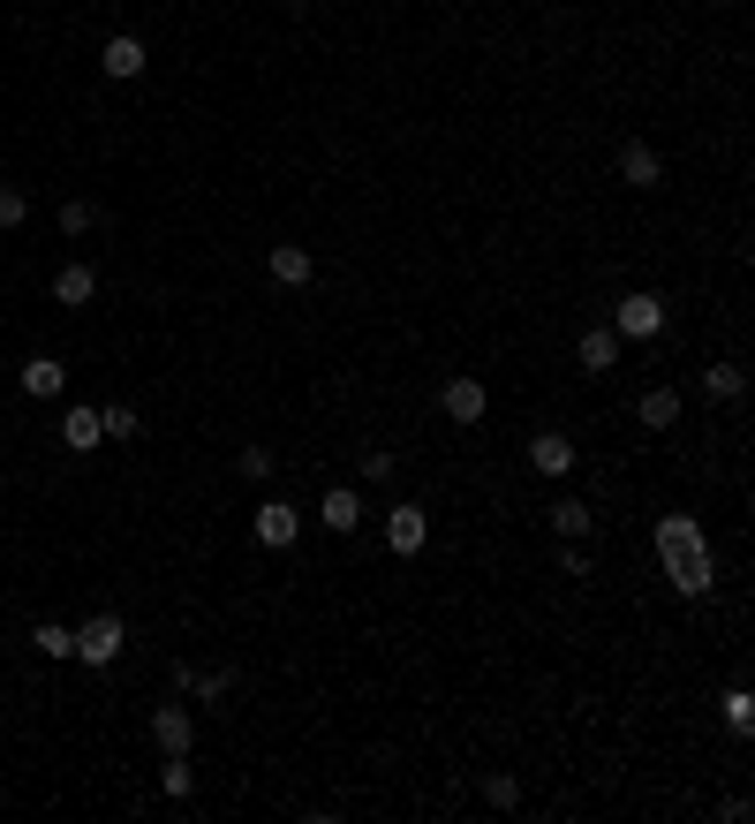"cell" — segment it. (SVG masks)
<instances>
[{
    "label": "cell",
    "instance_id": "7a4b0ae2",
    "mask_svg": "<svg viewBox=\"0 0 755 824\" xmlns=\"http://www.w3.org/2000/svg\"><path fill=\"white\" fill-rule=\"evenodd\" d=\"M128 643V620L122 612H91L84 628H76V666H114Z\"/></svg>",
    "mask_w": 755,
    "mask_h": 824
},
{
    "label": "cell",
    "instance_id": "52a82bcc",
    "mask_svg": "<svg viewBox=\"0 0 755 824\" xmlns=\"http://www.w3.org/2000/svg\"><path fill=\"white\" fill-rule=\"evenodd\" d=\"M529 470H537V477H567V470H575V439H567V432H537V439H529Z\"/></svg>",
    "mask_w": 755,
    "mask_h": 824
},
{
    "label": "cell",
    "instance_id": "7402d4cb",
    "mask_svg": "<svg viewBox=\"0 0 755 824\" xmlns=\"http://www.w3.org/2000/svg\"><path fill=\"white\" fill-rule=\"evenodd\" d=\"M23 219H31V189H23V182H0V235L23 227Z\"/></svg>",
    "mask_w": 755,
    "mask_h": 824
},
{
    "label": "cell",
    "instance_id": "2e32d148",
    "mask_svg": "<svg viewBox=\"0 0 755 824\" xmlns=\"http://www.w3.org/2000/svg\"><path fill=\"white\" fill-rule=\"evenodd\" d=\"M484 401H492V393L476 387V379H454V387H446V416H454V424H476Z\"/></svg>",
    "mask_w": 755,
    "mask_h": 824
},
{
    "label": "cell",
    "instance_id": "ffe728a7",
    "mask_svg": "<svg viewBox=\"0 0 755 824\" xmlns=\"http://www.w3.org/2000/svg\"><path fill=\"white\" fill-rule=\"evenodd\" d=\"M551 529H559V537H589V499H575V492H567V499L551 507Z\"/></svg>",
    "mask_w": 755,
    "mask_h": 824
},
{
    "label": "cell",
    "instance_id": "9a60e30c",
    "mask_svg": "<svg viewBox=\"0 0 755 824\" xmlns=\"http://www.w3.org/2000/svg\"><path fill=\"white\" fill-rule=\"evenodd\" d=\"M703 393H711V401H741V393H748V371H741V363H703Z\"/></svg>",
    "mask_w": 755,
    "mask_h": 824
},
{
    "label": "cell",
    "instance_id": "484cf974",
    "mask_svg": "<svg viewBox=\"0 0 755 824\" xmlns=\"http://www.w3.org/2000/svg\"><path fill=\"white\" fill-rule=\"evenodd\" d=\"M725 727H733V734H755V696L748 689L725 696Z\"/></svg>",
    "mask_w": 755,
    "mask_h": 824
},
{
    "label": "cell",
    "instance_id": "ba28073f",
    "mask_svg": "<svg viewBox=\"0 0 755 824\" xmlns=\"http://www.w3.org/2000/svg\"><path fill=\"white\" fill-rule=\"evenodd\" d=\"M265 272H272L280 288H310V272H318V258H310L302 243H272V258H265Z\"/></svg>",
    "mask_w": 755,
    "mask_h": 824
},
{
    "label": "cell",
    "instance_id": "603a6c76",
    "mask_svg": "<svg viewBox=\"0 0 755 824\" xmlns=\"http://www.w3.org/2000/svg\"><path fill=\"white\" fill-rule=\"evenodd\" d=\"M159 786H167V802H189V794H197V772H189V756H167Z\"/></svg>",
    "mask_w": 755,
    "mask_h": 824
},
{
    "label": "cell",
    "instance_id": "44dd1931",
    "mask_svg": "<svg viewBox=\"0 0 755 824\" xmlns=\"http://www.w3.org/2000/svg\"><path fill=\"white\" fill-rule=\"evenodd\" d=\"M227 689H235V666H197L189 673V696H205V703H219Z\"/></svg>",
    "mask_w": 755,
    "mask_h": 824
},
{
    "label": "cell",
    "instance_id": "83f0119b",
    "mask_svg": "<svg viewBox=\"0 0 755 824\" xmlns=\"http://www.w3.org/2000/svg\"><path fill=\"white\" fill-rule=\"evenodd\" d=\"M484 802H492V810H514V802H521V786L506 780V772H492V780H484Z\"/></svg>",
    "mask_w": 755,
    "mask_h": 824
},
{
    "label": "cell",
    "instance_id": "e0dca14e",
    "mask_svg": "<svg viewBox=\"0 0 755 824\" xmlns=\"http://www.w3.org/2000/svg\"><path fill=\"white\" fill-rule=\"evenodd\" d=\"M61 439H69L76 454H91V446L106 439V424H99V409H69V416H61Z\"/></svg>",
    "mask_w": 755,
    "mask_h": 824
},
{
    "label": "cell",
    "instance_id": "cb8c5ba5",
    "mask_svg": "<svg viewBox=\"0 0 755 824\" xmlns=\"http://www.w3.org/2000/svg\"><path fill=\"white\" fill-rule=\"evenodd\" d=\"M99 424H106V439H136V432H144V416H136L128 401H114V409H99Z\"/></svg>",
    "mask_w": 755,
    "mask_h": 824
},
{
    "label": "cell",
    "instance_id": "ac0fdd59",
    "mask_svg": "<svg viewBox=\"0 0 755 824\" xmlns=\"http://www.w3.org/2000/svg\"><path fill=\"white\" fill-rule=\"evenodd\" d=\"M318 515H325V529H355V522H363V499H355V492H348V484H333V492H325V507H318Z\"/></svg>",
    "mask_w": 755,
    "mask_h": 824
},
{
    "label": "cell",
    "instance_id": "d4e9b609",
    "mask_svg": "<svg viewBox=\"0 0 755 824\" xmlns=\"http://www.w3.org/2000/svg\"><path fill=\"white\" fill-rule=\"evenodd\" d=\"M91 227H99V205H91V197H69V205H61V235H91Z\"/></svg>",
    "mask_w": 755,
    "mask_h": 824
},
{
    "label": "cell",
    "instance_id": "9c48e42d",
    "mask_svg": "<svg viewBox=\"0 0 755 824\" xmlns=\"http://www.w3.org/2000/svg\"><path fill=\"white\" fill-rule=\"evenodd\" d=\"M620 182H628V189H658V182H665L658 152H650L642 136H634V144H620Z\"/></svg>",
    "mask_w": 755,
    "mask_h": 824
},
{
    "label": "cell",
    "instance_id": "7c38bea8",
    "mask_svg": "<svg viewBox=\"0 0 755 824\" xmlns=\"http://www.w3.org/2000/svg\"><path fill=\"white\" fill-rule=\"evenodd\" d=\"M61 387H69V363H53V356H31V363H23V393H31V401H53Z\"/></svg>",
    "mask_w": 755,
    "mask_h": 824
},
{
    "label": "cell",
    "instance_id": "6da1fadb",
    "mask_svg": "<svg viewBox=\"0 0 755 824\" xmlns=\"http://www.w3.org/2000/svg\"><path fill=\"white\" fill-rule=\"evenodd\" d=\"M658 553H665L672 583H680V598H703V590L717 583L711 537H703V522H695V515H665V522H658Z\"/></svg>",
    "mask_w": 755,
    "mask_h": 824
},
{
    "label": "cell",
    "instance_id": "3957f363",
    "mask_svg": "<svg viewBox=\"0 0 755 824\" xmlns=\"http://www.w3.org/2000/svg\"><path fill=\"white\" fill-rule=\"evenodd\" d=\"M612 333H620V341H650V333H665V303H658L650 288L620 296V310H612Z\"/></svg>",
    "mask_w": 755,
    "mask_h": 824
},
{
    "label": "cell",
    "instance_id": "4dcf8cb0",
    "mask_svg": "<svg viewBox=\"0 0 755 824\" xmlns=\"http://www.w3.org/2000/svg\"><path fill=\"white\" fill-rule=\"evenodd\" d=\"M280 8H288V16H302V8H318V0H280Z\"/></svg>",
    "mask_w": 755,
    "mask_h": 824
},
{
    "label": "cell",
    "instance_id": "f1b7e54d",
    "mask_svg": "<svg viewBox=\"0 0 755 824\" xmlns=\"http://www.w3.org/2000/svg\"><path fill=\"white\" fill-rule=\"evenodd\" d=\"M559 567H567V575H589V553H582V537H567V545H559Z\"/></svg>",
    "mask_w": 755,
    "mask_h": 824
},
{
    "label": "cell",
    "instance_id": "8fae6325",
    "mask_svg": "<svg viewBox=\"0 0 755 824\" xmlns=\"http://www.w3.org/2000/svg\"><path fill=\"white\" fill-rule=\"evenodd\" d=\"M99 69H106L114 84H136V76H144V45H136V39H106Z\"/></svg>",
    "mask_w": 755,
    "mask_h": 824
},
{
    "label": "cell",
    "instance_id": "8992f818",
    "mask_svg": "<svg viewBox=\"0 0 755 824\" xmlns=\"http://www.w3.org/2000/svg\"><path fill=\"white\" fill-rule=\"evenodd\" d=\"M294 537H302V515H294L288 499H265V507H257V545H272V553H288Z\"/></svg>",
    "mask_w": 755,
    "mask_h": 824
},
{
    "label": "cell",
    "instance_id": "5bb4252c",
    "mask_svg": "<svg viewBox=\"0 0 755 824\" xmlns=\"http://www.w3.org/2000/svg\"><path fill=\"white\" fill-rule=\"evenodd\" d=\"M575 356H582V371H612V356H620V333H612V326H589Z\"/></svg>",
    "mask_w": 755,
    "mask_h": 824
},
{
    "label": "cell",
    "instance_id": "30bf717a",
    "mask_svg": "<svg viewBox=\"0 0 755 824\" xmlns=\"http://www.w3.org/2000/svg\"><path fill=\"white\" fill-rule=\"evenodd\" d=\"M91 296H99V272H91V265H61V272H53V303L61 310H84Z\"/></svg>",
    "mask_w": 755,
    "mask_h": 824
},
{
    "label": "cell",
    "instance_id": "f546056e",
    "mask_svg": "<svg viewBox=\"0 0 755 824\" xmlns=\"http://www.w3.org/2000/svg\"><path fill=\"white\" fill-rule=\"evenodd\" d=\"M363 477H371V484L393 477V454H385V446H377V454H363Z\"/></svg>",
    "mask_w": 755,
    "mask_h": 824
},
{
    "label": "cell",
    "instance_id": "4fadbf2b",
    "mask_svg": "<svg viewBox=\"0 0 755 824\" xmlns=\"http://www.w3.org/2000/svg\"><path fill=\"white\" fill-rule=\"evenodd\" d=\"M634 416H642L650 432H665V424H680V393H672V387H650L642 401H634Z\"/></svg>",
    "mask_w": 755,
    "mask_h": 824
},
{
    "label": "cell",
    "instance_id": "d6986e66",
    "mask_svg": "<svg viewBox=\"0 0 755 824\" xmlns=\"http://www.w3.org/2000/svg\"><path fill=\"white\" fill-rule=\"evenodd\" d=\"M31 643H39L45 658H76V628H61V620H39V628H31Z\"/></svg>",
    "mask_w": 755,
    "mask_h": 824
},
{
    "label": "cell",
    "instance_id": "5b68a950",
    "mask_svg": "<svg viewBox=\"0 0 755 824\" xmlns=\"http://www.w3.org/2000/svg\"><path fill=\"white\" fill-rule=\"evenodd\" d=\"M152 741H159V756H189V741H197V719H189L182 703H159V711H152Z\"/></svg>",
    "mask_w": 755,
    "mask_h": 824
},
{
    "label": "cell",
    "instance_id": "277c9868",
    "mask_svg": "<svg viewBox=\"0 0 755 824\" xmlns=\"http://www.w3.org/2000/svg\"><path fill=\"white\" fill-rule=\"evenodd\" d=\"M423 537H431V522H423V507H416V499L385 515V553H401V560H416V553H423Z\"/></svg>",
    "mask_w": 755,
    "mask_h": 824
},
{
    "label": "cell",
    "instance_id": "4316f807",
    "mask_svg": "<svg viewBox=\"0 0 755 824\" xmlns=\"http://www.w3.org/2000/svg\"><path fill=\"white\" fill-rule=\"evenodd\" d=\"M235 470H242V484H265V477H272V446H242Z\"/></svg>",
    "mask_w": 755,
    "mask_h": 824
}]
</instances>
